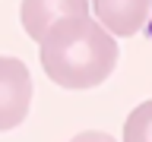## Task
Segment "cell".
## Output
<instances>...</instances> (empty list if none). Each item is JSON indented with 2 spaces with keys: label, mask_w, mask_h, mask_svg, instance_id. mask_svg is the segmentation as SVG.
<instances>
[{
  "label": "cell",
  "mask_w": 152,
  "mask_h": 142,
  "mask_svg": "<svg viewBox=\"0 0 152 142\" xmlns=\"http://www.w3.org/2000/svg\"><path fill=\"white\" fill-rule=\"evenodd\" d=\"M41 70L60 88L86 92L102 85L117 66V41L92 16L60 19L41 41Z\"/></svg>",
  "instance_id": "1"
},
{
  "label": "cell",
  "mask_w": 152,
  "mask_h": 142,
  "mask_svg": "<svg viewBox=\"0 0 152 142\" xmlns=\"http://www.w3.org/2000/svg\"><path fill=\"white\" fill-rule=\"evenodd\" d=\"M32 73L19 57H0V133L13 130L32 107Z\"/></svg>",
  "instance_id": "2"
},
{
  "label": "cell",
  "mask_w": 152,
  "mask_h": 142,
  "mask_svg": "<svg viewBox=\"0 0 152 142\" xmlns=\"http://www.w3.org/2000/svg\"><path fill=\"white\" fill-rule=\"evenodd\" d=\"M79 16H89V0H22L19 7V22L32 41H41L60 19Z\"/></svg>",
  "instance_id": "3"
},
{
  "label": "cell",
  "mask_w": 152,
  "mask_h": 142,
  "mask_svg": "<svg viewBox=\"0 0 152 142\" xmlns=\"http://www.w3.org/2000/svg\"><path fill=\"white\" fill-rule=\"evenodd\" d=\"M149 7L152 0H92V9L98 16L95 22L108 35H117V38L136 35L149 19Z\"/></svg>",
  "instance_id": "4"
},
{
  "label": "cell",
  "mask_w": 152,
  "mask_h": 142,
  "mask_svg": "<svg viewBox=\"0 0 152 142\" xmlns=\"http://www.w3.org/2000/svg\"><path fill=\"white\" fill-rule=\"evenodd\" d=\"M124 142H152V98L136 104L124 120Z\"/></svg>",
  "instance_id": "5"
},
{
  "label": "cell",
  "mask_w": 152,
  "mask_h": 142,
  "mask_svg": "<svg viewBox=\"0 0 152 142\" xmlns=\"http://www.w3.org/2000/svg\"><path fill=\"white\" fill-rule=\"evenodd\" d=\"M70 142H117V139H111L108 133H98V130H86V133H76Z\"/></svg>",
  "instance_id": "6"
},
{
  "label": "cell",
  "mask_w": 152,
  "mask_h": 142,
  "mask_svg": "<svg viewBox=\"0 0 152 142\" xmlns=\"http://www.w3.org/2000/svg\"><path fill=\"white\" fill-rule=\"evenodd\" d=\"M146 32H149V38H152V7H149V19H146Z\"/></svg>",
  "instance_id": "7"
}]
</instances>
